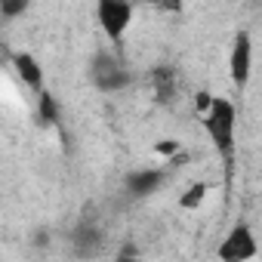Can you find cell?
Wrapping results in <instances>:
<instances>
[{
	"label": "cell",
	"mask_w": 262,
	"mask_h": 262,
	"mask_svg": "<svg viewBox=\"0 0 262 262\" xmlns=\"http://www.w3.org/2000/svg\"><path fill=\"white\" fill-rule=\"evenodd\" d=\"M201 120L213 148L228 161L234 155V139H237V105L225 96H213V105Z\"/></svg>",
	"instance_id": "1"
},
{
	"label": "cell",
	"mask_w": 262,
	"mask_h": 262,
	"mask_svg": "<svg viewBox=\"0 0 262 262\" xmlns=\"http://www.w3.org/2000/svg\"><path fill=\"white\" fill-rule=\"evenodd\" d=\"M133 16H136V10L129 4H120V0H102L96 7V22H99L102 34L111 43L123 40V34L129 31V25H133Z\"/></svg>",
	"instance_id": "2"
},
{
	"label": "cell",
	"mask_w": 262,
	"mask_h": 262,
	"mask_svg": "<svg viewBox=\"0 0 262 262\" xmlns=\"http://www.w3.org/2000/svg\"><path fill=\"white\" fill-rule=\"evenodd\" d=\"M256 253H259V241L247 222L231 225L219 244V262H250V259H256Z\"/></svg>",
	"instance_id": "3"
},
{
	"label": "cell",
	"mask_w": 262,
	"mask_h": 262,
	"mask_svg": "<svg viewBox=\"0 0 262 262\" xmlns=\"http://www.w3.org/2000/svg\"><path fill=\"white\" fill-rule=\"evenodd\" d=\"M228 74H231V83L237 90H244L250 83V74H253V34L244 31V28L234 34L231 50H228Z\"/></svg>",
	"instance_id": "4"
},
{
	"label": "cell",
	"mask_w": 262,
	"mask_h": 262,
	"mask_svg": "<svg viewBox=\"0 0 262 262\" xmlns=\"http://www.w3.org/2000/svg\"><path fill=\"white\" fill-rule=\"evenodd\" d=\"M93 80L99 90H120L129 83V74L114 53H99L93 62Z\"/></svg>",
	"instance_id": "5"
},
{
	"label": "cell",
	"mask_w": 262,
	"mask_h": 262,
	"mask_svg": "<svg viewBox=\"0 0 262 262\" xmlns=\"http://www.w3.org/2000/svg\"><path fill=\"white\" fill-rule=\"evenodd\" d=\"M13 68H16V74H19V80H22L25 86L43 90V68H40V62H37L31 53H16V56H13Z\"/></svg>",
	"instance_id": "6"
},
{
	"label": "cell",
	"mask_w": 262,
	"mask_h": 262,
	"mask_svg": "<svg viewBox=\"0 0 262 262\" xmlns=\"http://www.w3.org/2000/svg\"><path fill=\"white\" fill-rule=\"evenodd\" d=\"M99 250H102V234H99V228L80 225V228L74 231V253L83 256V259H90V256H96Z\"/></svg>",
	"instance_id": "7"
},
{
	"label": "cell",
	"mask_w": 262,
	"mask_h": 262,
	"mask_svg": "<svg viewBox=\"0 0 262 262\" xmlns=\"http://www.w3.org/2000/svg\"><path fill=\"white\" fill-rule=\"evenodd\" d=\"M151 83H155V96L161 102H170L176 96V71L173 68H158L151 74Z\"/></svg>",
	"instance_id": "8"
},
{
	"label": "cell",
	"mask_w": 262,
	"mask_h": 262,
	"mask_svg": "<svg viewBox=\"0 0 262 262\" xmlns=\"http://www.w3.org/2000/svg\"><path fill=\"white\" fill-rule=\"evenodd\" d=\"M207 182H194V185H188L185 188V194L179 198V207L182 210H194V207H201L204 204V198H207Z\"/></svg>",
	"instance_id": "9"
},
{
	"label": "cell",
	"mask_w": 262,
	"mask_h": 262,
	"mask_svg": "<svg viewBox=\"0 0 262 262\" xmlns=\"http://www.w3.org/2000/svg\"><path fill=\"white\" fill-rule=\"evenodd\" d=\"M158 170H148V173H139V176H133V188L142 194V191H151L155 185H158Z\"/></svg>",
	"instance_id": "10"
},
{
	"label": "cell",
	"mask_w": 262,
	"mask_h": 262,
	"mask_svg": "<svg viewBox=\"0 0 262 262\" xmlns=\"http://www.w3.org/2000/svg\"><path fill=\"white\" fill-rule=\"evenodd\" d=\"M179 148H182V145H179L176 139H161V142L155 145V151H158L161 158H176V155H179Z\"/></svg>",
	"instance_id": "11"
},
{
	"label": "cell",
	"mask_w": 262,
	"mask_h": 262,
	"mask_svg": "<svg viewBox=\"0 0 262 262\" xmlns=\"http://www.w3.org/2000/svg\"><path fill=\"white\" fill-rule=\"evenodd\" d=\"M117 262H136V259H117Z\"/></svg>",
	"instance_id": "12"
}]
</instances>
